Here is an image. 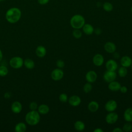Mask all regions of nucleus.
Wrapping results in <instances>:
<instances>
[{
	"label": "nucleus",
	"instance_id": "obj_1",
	"mask_svg": "<svg viewBox=\"0 0 132 132\" xmlns=\"http://www.w3.org/2000/svg\"><path fill=\"white\" fill-rule=\"evenodd\" d=\"M22 15L21 10L17 7H12L7 10L5 14V18L7 22L11 24L18 22Z\"/></svg>",
	"mask_w": 132,
	"mask_h": 132
},
{
	"label": "nucleus",
	"instance_id": "obj_2",
	"mask_svg": "<svg viewBox=\"0 0 132 132\" xmlns=\"http://www.w3.org/2000/svg\"><path fill=\"white\" fill-rule=\"evenodd\" d=\"M26 123L31 126L37 125L40 121V116L37 110H30L27 112L25 117Z\"/></svg>",
	"mask_w": 132,
	"mask_h": 132
},
{
	"label": "nucleus",
	"instance_id": "obj_3",
	"mask_svg": "<svg viewBox=\"0 0 132 132\" xmlns=\"http://www.w3.org/2000/svg\"><path fill=\"white\" fill-rule=\"evenodd\" d=\"M70 23L73 28L80 29L85 24V19L80 14H75L71 18Z\"/></svg>",
	"mask_w": 132,
	"mask_h": 132
},
{
	"label": "nucleus",
	"instance_id": "obj_4",
	"mask_svg": "<svg viewBox=\"0 0 132 132\" xmlns=\"http://www.w3.org/2000/svg\"><path fill=\"white\" fill-rule=\"evenodd\" d=\"M24 64V60L21 57L14 56L9 60V64L11 67L14 69H20L22 67Z\"/></svg>",
	"mask_w": 132,
	"mask_h": 132
},
{
	"label": "nucleus",
	"instance_id": "obj_5",
	"mask_svg": "<svg viewBox=\"0 0 132 132\" xmlns=\"http://www.w3.org/2000/svg\"><path fill=\"white\" fill-rule=\"evenodd\" d=\"M51 76L52 79L55 81H58L63 78L64 76V73L61 69L56 68L52 71Z\"/></svg>",
	"mask_w": 132,
	"mask_h": 132
},
{
	"label": "nucleus",
	"instance_id": "obj_6",
	"mask_svg": "<svg viewBox=\"0 0 132 132\" xmlns=\"http://www.w3.org/2000/svg\"><path fill=\"white\" fill-rule=\"evenodd\" d=\"M117 73L115 71L107 70L103 75V79L107 82H110L115 79L117 78Z\"/></svg>",
	"mask_w": 132,
	"mask_h": 132
},
{
	"label": "nucleus",
	"instance_id": "obj_7",
	"mask_svg": "<svg viewBox=\"0 0 132 132\" xmlns=\"http://www.w3.org/2000/svg\"><path fill=\"white\" fill-rule=\"evenodd\" d=\"M118 114L112 111V112H109V113H108L105 118L106 122L109 124H112L115 123L118 120Z\"/></svg>",
	"mask_w": 132,
	"mask_h": 132
},
{
	"label": "nucleus",
	"instance_id": "obj_8",
	"mask_svg": "<svg viewBox=\"0 0 132 132\" xmlns=\"http://www.w3.org/2000/svg\"><path fill=\"white\" fill-rule=\"evenodd\" d=\"M118 104L116 101L111 100L106 102L105 105V109L108 112H112L116 110L117 108Z\"/></svg>",
	"mask_w": 132,
	"mask_h": 132
},
{
	"label": "nucleus",
	"instance_id": "obj_9",
	"mask_svg": "<svg viewBox=\"0 0 132 132\" xmlns=\"http://www.w3.org/2000/svg\"><path fill=\"white\" fill-rule=\"evenodd\" d=\"M85 77L87 82L90 83H93L96 80L97 75L95 71L91 70L86 73Z\"/></svg>",
	"mask_w": 132,
	"mask_h": 132
},
{
	"label": "nucleus",
	"instance_id": "obj_10",
	"mask_svg": "<svg viewBox=\"0 0 132 132\" xmlns=\"http://www.w3.org/2000/svg\"><path fill=\"white\" fill-rule=\"evenodd\" d=\"M93 63L96 67H100L103 65L104 62V58L102 55L100 54H95L93 57Z\"/></svg>",
	"mask_w": 132,
	"mask_h": 132
},
{
	"label": "nucleus",
	"instance_id": "obj_11",
	"mask_svg": "<svg viewBox=\"0 0 132 132\" xmlns=\"http://www.w3.org/2000/svg\"><path fill=\"white\" fill-rule=\"evenodd\" d=\"M69 103L70 105L73 107H76L79 106L81 102L80 97L76 95H74L71 96L68 99Z\"/></svg>",
	"mask_w": 132,
	"mask_h": 132
},
{
	"label": "nucleus",
	"instance_id": "obj_12",
	"mask_svg": "<svg viewBox=\"0 0 132 132\" xmlns=\"http://www.w3.org/2000/svg\"><path fill=\"white\" fill-rule=\"evenodd\" d=\"M106 68L107 70L115 71L118 68V63L113 59H109L106 63Z\"/></svg>",
	"mask_w": 132,
	"mask_h": 132
},
{
	"label": "nucleus",
	"instance_id": "obj_13",
	"mask_svg": "<svg viewBox=\"0 0 132 132\" xmlns=\"http://www.w3.org/2000/svg\"><path fill=\"white\" fill-rule=\"evenodd\" d=\"M11 110L12 112L18 114L21 112L22 110V105L19 101H14L11 106Z\"/></svg>",
	"mask_w": 132,
	"mask_h": 132
},
{
	"label": "nucleus",
	"instance_id": "obj_14",
	"mask_svg": "<svg viewBox=\"0 0 132 132\" xmlns=\"http://www.w3.org/2000/svg\"><path fill=\"white\" fill-rule=\"evenodd\" d=\"M104 48L105 51L107 53L111 54L116 51V45L114 43L112 42H107L105 44Z\"/></svg>",
	"mask_w": 132,
	"mask_h": 132
},
{
	"label": "nucleus",
	"instance_id": "obj_15",
	"mask_svg": "<svg viewBox=\"0 0 132 132\" xmlns=\"http://www.w3.org/2000/svg\"><path fill=\"white\" fill-rule=\"evenodd\" d=\"M120 63L122 66L125 68H128L130 67L132 64V59L128 56H124L121 58Z\"/></svg>",
	"mask_w": 132,
	"mask_h": 132
},
{
	"label": "nucleus",
	"instance_id": "obj_16",
	"mask_svg": "<svg viewBox=\"0 0 132 132\" xmlns=\"http://www.w3.org/2000/svg\"><path fill=\"white\" fill-rule=\"evenodd\" d=\"M121 87V84L117 81L113 80L111 82H109L108 87V89L111 90V91H119L120 89V88Z\"/></svg>",
	"mask_w": 132,
	"mask_h": 132
},
{
	"label": "nucleus",
	"instance_id": "obj_17",
	"mask_svg": "<svg viewBox=\"0 0 132 132\" xmlns=\"http://www.w3.org/2000/svg\"><path fill=\"white\" fill-rule=\"evenodd\" d=\"M36 54L39 58L44 57L46 54V50L42 45H39L36 49Z\"/></svg>",
	"mask_w": 132,
	"mask_h": 132
},
{
	"label": "nucleus",
	"instance_id": "obj_18",
	"mask_svg": "<svg viewBox=\"0 0 132 132\" xmlns=\"http://www.w3.org/2000/svg\"><path fill=\"white\" fill-rule=\"evenodd\" d=\"M82 28L83 32L87 35H91L94 32V29L93 26L90 24H85Z\"/></svg>",
	"mask_w": 132,
	"mask_h": 132
},
{
	"label": "nucleus",
	"instance_id": "obj_19",
	"mask_svg": "<svg viewBox=\"0 0 132 132\" xmlns=\"http://www.w3.org/2000/svg\"><path fill=\"white\" fill-rule=\"evenodd\" d=\"M88 108L89 110L91 112H95L97 111L99 108L98 103L94 101H91L88 105Z\"/></svg>",
	"mask_w": 132,
	"mask_h": 132
},
{
	"label": "nucleus",
	"instance_id": "obj_20",
	"mask_svg": "<svg viewBox=\"0 0 132 132\" xmlns=\"http://www.w3.org/2000/svg\"><path fill=\"white\" fill-rule=\"evenodd\" d=\"M124 119L126 122H130L132 121V108L129 107L127 108L123 114Z\"/></svg>",
	"mask_w": 132,
	"mask_h": 132
},
{
	"label": "nucleus",
	"instance_id": "obj_21",
	"mask_svg": "<svg viewBox=\"0 0 132 132\" xmlns=\"http://www.w3.org/2000/svg\"><path fill=\"white\" fill-rule=\"evenodd\" d=\"M38 111L40 114H46L50 111V108L46 104H41L38 107Z\"/></svg>",
	"mask_w": 132,
	"mask_h": 132
},
{
	"label": "nucleus",
	"instance_id": "obj_22",
	"mask_svg": "<svg viewBox=\"0 0 132 132\" xmlns=\"http://www.w3.org/2000/svg\"><path fill=\"white\" fill-rule=\"evenodd\" d=\"M26 125L23 122H19L17 123L14 127L15 132H24L26 130Z\"/></svg>",
	"mask_w": 132,
	"mask_h": 132
},
{
	"label": "nucleus",
	"instance_id": "obj_23",
	"mask_svg": "<svg viewBox=\"0 0 132 132\" xmlns=\"http://www.w3.org/2000/svg\"><path fill=\"white\" fill-rule=\"evenodd\" d=\"M74 128L75 130L78 131H82L85 128V123L80 120H78L76 121L74 123Z\"/></svg>",
	"mask_w": 132,
	"mask_h": 132
},
{
	"label": "nucleus",
	"instance_id": "obj_24",
	"mask_svg": "<svg viewBox=\"0 0 132 132\" xmlns=\"http://www.w3.org/2000/svg\"><path fill=\"white\" fill-rule=\"evenodd\" d=\"M23 65L28 69H32L35 67V63L33 60L30 58H26L24 60Z\"/></svg>",
	"mask_w": 132,
	"mask_h": 132
},
{
	"label": "nucleus",
	"instance_id": "obj_25",
	"mask_svg": "<svg viewBox=\"0 0 132 132\" xmlns=\"http://www.w3.org/2000/svg\"><path fill=\"white\" fill-rule=\"evenodd\" d=\"M118 75L121 77H125L127 74V68H125L124 67H121L119 68L118 71Z\"/></svg>",
	"mask_w": 132,
	"mask_h": 132
},
{
	"label": "nucleus",
	"instance_id": "obj_26",
	"mask_svg": "<svg viewBox=\"0 0 132 132\" xmlns=\"http://www.w3.org/2000/svg\"><path fill=\"white\" fill-rule=\"evenodd\" d=\"M103 9L107 12H110L113 10V7L111 3L109 2H105L103 5Z\"/></svg>",
	"mask_w": 132,
	"mask_h": 132
},
{
	"label": "nucleus",
	"instance_id": "obj_27",
	"mask_svg": "<svg viewBox=\"0 0 132 132\" xmlns=\"http://www.w3.org/2000/svg\"><path fill=\"white\" fill-rule=\"evenodd\" d=\"M8 69L7 67L5 65H1L0 66V76H5L8 73Z\"/></svg>",
	"mask_w": 132,
	"mask_h": 132
},
{
	"label": "nucleus",
	"instance_id": "obj_28",
	"mask_svg": "<svg viewBox=\"0 0 132 132\" xmlns=\"http://www.w3.org/2000/svg\"><path fill=\"white\" fill-rule=\"evenodd\" d=\"M72 35L76 39H79L82 36V32L79 29H74L73 31Z\"/></svg>",
	"mask_w": 132,
	"mask_h": 132
},
{
	"label": "nucleus",
	"instance_id": "obj_29",
	"mask_svg": "<svg viewBox=\"0 0 132 132\" xmlns=\"http://www.w3.org/2000/svg\"><path fill=\"white\" fill-rule=\"evenodd\" d=\"M92 89V86L91 85V83L87 82L85 84L83 87V91L85 93H89L90 92Z\"/></svg>",
	"mask_w": 132,
	"mask_h": 132
},
{
	"label": "nucleus",
	"instance_id": "obj_30",
	"mask_svg": "<svg viewBox=\"0 0 132 132\" xmlns=\"http://www.w3.org/2000/svg\"><path fill=\"white\" fill-rule=\"evenodd\" d=\"M122 130L125 132H129L132 130V125L128 122L125 123L122 127Z\"/></svg>",
	"mask_w": 132,
	"mask_h": 132
},
{
	"label": "nucleus",
	"instance_id": "obj_31",
	"mask_svg": "<svg viewBox=\"0 0 132 132\" xmlns=\"http://www.w3.org/2000/svg\"><path fill=\"white\" fill-rule=\"evenodd\" d=\"M59 100L60 102L62 103L67 102L68 101V97L67 94L64 93L60 94L59 96Z\"/></svg>",
	"mask_w": 132,
	"mask_h": 132
},
{
	"label": "nucleus",
	"instance_id": "obj_32",
	"mask_svg": "<svg viewBox=\"0 0 132 132\" xmlns=\"http://www.w3.org/2000/svg\"><path fill=\"white\" fill-rule=\"evenodd\" d=\"M29 107L30 110H36L38 109V106L36 102H32L29 104Z\"/></svg>",
	"mask_w": 132,
	"mask_h": 132
},
{
	"label": "nucleus",
	"instance_id": "obj_33",
	"mask_svg": "<svg viewBox=\"0 0 132 132\" xmlns=\"http://www.w3.org/2000/svg\"><path fill=\"white\" fill-rule=\"evenodd\" d=\"M64 62L61 59H59L56 61V65L58 67V68L61 69L64 67Z\"/></svg>",
	"mask_w": 132,
	"mask_h": 132
},
{
	"label": "nucleus",
	"instance_id": "obj_34",
	"mask_svg": "<svg viewBox=\"0 0 132 132\" xmlns=\"http://www.w3.org/2000/svg\"><path fill=\"white\" fill-rule=\"evenodd\" d=\"M37 1L39 4L44 5L47 4L49 2L50 0H37Z\"/></svg>",
	"mask_w": 132,
	"mask_h": 132
},
{
	"label": "nucleus",
	"instance_id": "obj_35",
	"mask_svg": "<svg viewBox=\"0 0 132 132\" xmlns=\"http://www.w3.org/2000/svg\"><path fill=\"white\" fill-rule=\"evenodd\" d=\"M120 91H121V92H122L123 93H125L127 91V88L126 86H121V88H120Z\"/></svg>",
	"mask_w": 132,
	"mask_h": 132
},
{
	"label": "nucleus",
	"instance_id": "obj_36",
	"mask_svg": "<svg viewBox=\"0 0 132 132\" xmlns=\"http://www.w3.org/2000/svg\"><path fill=\"white\" fill-rule=\"evenodd\" d=\"M94 32L97 35H100L102 33V30L100 28H96L94 29Z\"/></svg>",
	"mask_w": 132,
	"mask_h": 132
},
{
	"label": "nucleus",
	"instance_id": "obj_37",
	"mask_svg": "<svg viewBox=\"0 0 132 132\" xmlns=\"http://www.w3.org/2000/svg\"><path fill=\"white\" fill-rule=\"evenodd\" d=\"M113 57L115 59H119L120 57V55L119 53L114 52V53H113Z\"/></svg>",
	"mask_w": 132,
	"mask_h": 132
},
{
	"label": "nucleus",
	"instance_id": "obj_38",
	"mask_svg": "<svg viewBox=\"0 0 132 132\" xmlns=\"http://www.w3.org/2000/svg\"><path fill=\"white\" fill-rule=\"evenodd\" d=\"M113 132H122L123 130L120 127H116L112 130Z\"/></svg>",
	"mask_w": 132,
	"mask_h": 132
},
{
	"label": "nucleus",
	"instance_id": "obj_39",
	"mask_svg": "<svg viewBox=\"0 0 132 132\" xmlns=\"http://www.w3.org/2000/svg\"><path fill=\"white\" fill-rule=\"evenodd\" d=\"M11 96V94L10 92H6L4 94V97L6 98H9Z\"/></svg>",
	"mask_w": 132,
	"mask_h": 132
},
{
	"label": "nucleus",
	"instance_id": "obj_40",
	"mask_svg": "<svg viewBox=\"0 0 132 132\" xmlns=\"http://www.w3.org/2000/svg\"><path fill=\"white\" fill-rule=\"evenodd\" d=\"M94 132H103V130L100 128H96L94 130Z\"/></svg>",
	"mask_w": 132,
	"mask_h": 132
},
{
	"label": "nucleus",
	"instance_id": "obj_41",
	"mask_svg": "<svg viewBox=\"0 0 132 132\" xmlns=\"http://www.w3.org/2000/svg\"><path fill=\"white\" fill-rule=\"evenodd\" d=\"M3 53L2 52V51L0 50V62H1L2 59H3Z\"/></svg>",
	"mask_w": 132,
	"mask_h": 132
},
{
	"label": "nucleus",
	"instance_id": "obj_42",
	"mask_svg": "<svg viewBox=\"0 0 132 132\" xmlns=\"http://www.w3.org/2000/svg\"><path fill=\"white\" fill-rule=\"evenodd\" d=\"M130 67H131V70H132V64H131V65H130Z\"/></svg>",
	"mask_w": 132,
	"mask_h": 132
},
{
	"label": "nucleus",
	"instance_id": "obj_43",
	"mask_svg": "<svg viewBox=\"0 0 132 132\" xmlns=\"http://www.w3.org/2000/svg\"><path fill=\"white\" fill-rule=\"evenodd\" d=\"M131 13H132V6H131Z\"/></svg>",
	"mask_w": 132,
	"mask_h": 132
},
{
	"label": "nucleus",
	"instance_id": "obj_44",
	"mask_svg": "<svg viewBox=\"0 0 132 132\" xmlns=\"http://www.w3.org/2000/svg\"><path fill=\"white\" fill-rule=\"evenodd\" d=\"M5 0H0V2H3V1H4Z\"/></svg>",
	"mask_w": 132,
	"mask_h": 132
}]
</instances>
